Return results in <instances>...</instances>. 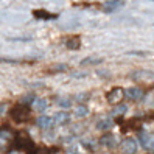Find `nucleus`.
<instances>
[{
	"mask_svg": "<svg viewBox=\"0 0 154 154\" xmlns=\"http://www.w3.org/2000/svg\"><path fill=\"white\" fill-rule=\"evenodd\" d=\"M122 151L123 154H135L137 152V142L134 139H126L122 142Z\"/></svg>",
	"mask_w": 154,
	"mask_h": 154,
	"instance_id": "f257e3e1",
	"label": "nucleus"
},
{
	"mask_svg": "<svg viewBox=\"0 0 154 154\" xmlns=\"http://www.w3.org/2000/svg\"><path fill=\"white\" fill-rule=\"evenodd\" d=\"M36 123H38V126L41 129H51L53 125H55V119H51L48 115H41L39 119L36 120Z\"/></svg>",
	"mask_w": 154,
	"mask_h": 154,
	"instance_id": "f03ea898",
	"label": "nucleus"
},
{
	"mask_svg": "<svg viewBox=\"0 0 154 154\" xmlns=\"http://www.w3.org/2000/svg\"><path fill=\"white\" fill-rule=\"evenodd\" d=\"M139 140H140L142 146H143L145 149H152V148H154V137H152L151 134H146V132L140 134Z\"/></svg>",
	"mask_w": 154,
	"mask_h": 154,
	"instance_id": "7ed1b4c3",
	"label": "nucleus"
},
{
	"mask_svg": "<svg viewBox=\"0 0 154 154\" xmlns=\"http://www.w3.org/2000/svg\"><path fill=\"white\" fill-rule=\"evenodd\" d=\"M11 115H13V119L14 120H23V119H26L28 117V112H26V109L25 107H22V106H17V107H14V109L11 111Z\"/></svg>",
	"mask_w": 154,
	"mask_h": 154,
	"instance_id": "20e7f679",
	"label": "nucleus"
},
{
	"mask_svg": "<svg viewBox=\"0 0 154 154\" xmlns=\"http://www.w3.org/2000/svg\"><path fill=\"white\" fill-rule=\"evenodd\" d=\"M125 95L128 97L129 100H140L143 97V92L139 87H128L125 90Z\"/></svg>",
	"mask_w": 154,
	"mask_h": 154,
	"instance_id": "39448f33",
	"label": "nucleus"
},
{
	"mask_svg": "<svg viewBox=\"0 0 154 154\" xmlns=\"http://www.w3.org/2000/svg\"><path fill=\"white\" fill-rule=\"evenodd\" d=\"M123 97V90L120 87H114L109 94H107V100H109V103H117L120 101Z\"/></svg>",
	"mask_w": 154,
	"mask_h": 154,
	"instance_id": "423d86ee",
	"label": "nucleus"
},
{
	"mask_svg": "<svg viewBox=\"0 0 154 154\" xmlns=\"http://www.w3.org/2000/svg\"><path fill=\"white\" fill-rule=\"evenodd\" d=\"M123 0H107V2L104 3V11H114V10H119V8L123 6Z\"/></svg>",
	"mask_w": 154,
	"mask_h": 154,
	"instance_id": "0eeeda50",
	"label": "nucleus"
},
{
	"mask_svg": "<svg viewBox=\"0 0 154 154\" xmlns=\"http://www.w3.org/2000/svg\"><path fill=\"white\" fill-rule=\"evenodd\" d=\"M47 106H48V103H47V100H44V98H36L34 103H33V107H34L36 112H45Z\"/></svg>",
	"mask_w": 154,
	"mask_h": 154,
	"instance_id": "6e6552de",
	"label": "nucleus"
},
{
	"mask_svg": "<svg viewBox=\"0 0 154 154\" xmlns=\"http://www.w3.org/2000/svg\"><path fill=\"white\" fill-rule=\"evenodd\" d=\"M100 143H101L103 146H106V148H114L117 145V140H115L114 135H103V137L100 139Z\"/></svg>",
	"mask_w": 154,
	"mask_h": 154,
	"instance_id": "1a4fd4ad",
	"label": "nucleus"
},
{
	"mask_svg": "<svg viewBox=\"0 0 154 154\" xmlns=\"http://www.w3.org/2000/svg\"><path fill=\"white\" fill-rule=\"evenodd\" d=\"M112 120L111 119H100L98 122H97V129H100V131H106V129H111L112 128Z\"/></svg>",
	"mask_w": 154,
	"mask_h": 154,
	"instance_id": "9d476101",
	"label": "nucleus"
},
{
	"mask_svg": "<svg viewBox=\"0 0 154 154\" xmlns=\"http://www.w3.org/2000/svg\"><path fill=\"white\" fill-rule=\"evenodd\" d=\"M69 120H70V115L67 112H56V115H55V122L58 125H67Z\"/></svg>",
	"mask_w": 154,
	"mask_h": 154,
	"instance_id": "9b49d317",
	"label": "nucleus"
},
{
	"mask_svg": "<svg viewBox=\"0 0 154 154\" xmlns=\"http://www.w3.org/2000/svg\"><path fill=\"white\" fill-rule=\"evenodd\" d=\"M66 45H67L69 50H78L79 45H81V41H79V38H70V39L66 42Z\"/></svg>",
	"mask_w": 154,
	"mask_h": 154,
	"instance_id": "f8f14e48",
	"label": "nucleus"
},
{
	"mask_svg": "<svg viewBox=\"0 0 154 154\" xmlns=\"http://www.w3.org/2000/svg\"><path fill=\"white\" fill-rule=\"evenodd\" d=\"M98 62H101V59H100V58L87 56V58H84L83 61H81V64H83V66H90V64H98Z\"/></svg>",
	"mask_w": 154,
	"mask_h": 154,
	"instance_id": "ddd939ff",
	"label": "nucleus"
},
{
	"mask_svg": "<svg viewBox=\"0 0 154 154\" xmlns=\"http://www.w3.org/2000/svg\"><path fill=\"white\" fill-rule=\"evenodd\" d=\"M126 111H128V106H126V104H119L117 107H114L111 114L112 115H123Z\"/></svg>",
	"mask_w": 154,
	"mask_h": 154,
	"instance_id": "4468645a",
	"label": "nucleus"
},
{
	"mask_svg": "<svg viewBox=\"0 0 154 154\" xmlns=\"http://www.w3.org/2000/svg\"><path fill=\"white\" fill-rule=\"evenodd\" d=\"M87 114H89V111H87L86 106H79V107L75 109V117H78V119H83V117H86Z\"/></svg>",
	"mask_w": 154,
	"mask_h": 154,
	"instance_id": "2eb2a0df",
	"label": "nucleus"
},
{
	"mask_svg": "<svg viewBox=\"0 0 154 154\" xmlns=\"http://www.w3.org/2000/svg\"><path fill=\"white\" fill-rule=\"evenodd\" d=\"M34 16L39 17V19H53V17H55V16H51L45 11H34Z\"/></svg>",
	"mask_w": 154,
	"mask_h": 154,
	"instance_id": "dca6fc26",
	"label": "nucleus"
},
{
	"mask_svg": "<svg viewBox=\"0 0 154 154\" xmlns=\"http://www.w3.org/2000/svg\"><path fill=\"white\" fill-rule=\"evenodd\" d=\"M58 104H59L61 107H70L72 101H70L69 98H58Z\"/></svg>",
	"mask_w": 154,
	"mask_h": 154,
	"instance_id": "f3484780",
	"label": "nucleus"
},
{
	"mask_svg": "<svg viewBox=\"0 0 154 154\" xmlns=\"http://www.w3.org/2000/svg\"><path fill=\"white\" fill-rule=\"evenodd\" d=\"M73 76H75V78H83V76H86V75H84V73H75Z\"/></svg>",
	"mask_w": 154,
	"mask_h": 154,
	"instance_id": "a211bd4d",
	"label": "nucleus"
},
{
	"mask_svg": "<svg viewBox=\"0 0 154 154\" xmlns=\"http://www.w3.org/2000/svg\"><path fill=\"white\" fill-rule=\"evenodd\" d=\"M10 154H20V152H17V151H13V152H10Z\"/></svg>",
	"mask_w": 154,
	"mask_h": 154,
	"instance_id": "6ab92c4d",
	"label": "nucleus"
},
{
	"mask_svg": "<svg viewBox=\"0 0 154 154\" xmlns=\"http://www.w3.org/2000/svg\"><path fill=\"white\" fill-rule=\"evenodd\" d=\"M152 152H154V148H152Z\"/></svg>",
	"mask_w": 154,
	"mask_h": 154,
	"instance_id": "aec40b11",
	"label": "nucleus"
}]
</instances>
